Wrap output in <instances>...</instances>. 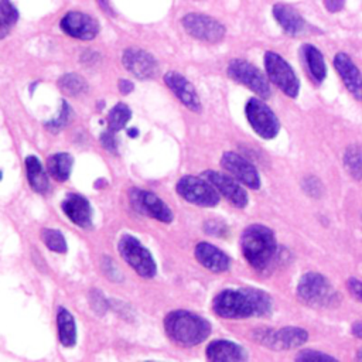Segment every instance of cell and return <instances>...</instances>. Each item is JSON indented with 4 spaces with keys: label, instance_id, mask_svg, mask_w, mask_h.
Returning a JSON list of instances; mask_svg holds the SVG:
<instances>
[{
    "label": "cell",
    "instance_id": "obj_1",
    "mask_svg": "<svg viewBox=\"0 0 362 362\" xmlns=\"http://www.w3.org/2000/svg\"><path fill=\"white\" fill-rule=\"evenodd\" d=\"M270 296L259 288L243 287L219 291L212 300L214 313L226 320H242L249 317H266L272 313Z\"/></svg>",
    "mask_w": 362,
    "mask_h": 362
},
{
    "label": "cell",
    "instance_id": "obj_2",
    "mask_svg": "<svg viewBox=\"0 0 362 362\" xmlns=\"http://www.w3.org/2000/svg\"><path fill=\"white\" fill-rule=\"evenodd\" d=\"M164 329L174 344L180 346H195L209 337L211 324L195 313L174 310L165 315Z\"/></svg>",
    "mask_w": 362,
    "mask_h": 362
},
{
    "label": "cell",
    "instance_id": "obj_3",
    "mask_svg": "<svg viewBox=\"0 0 362 362\" xmlns=\"http://www.w3.org/2000/svg\"><path fill=\"white\" fill-rule=\"evenodd\" d=\"M240 249L246 262L255 270H264L277 250L274 232L262 223L249 225L242 232Z\"/></svg>",
    "mask_w": 362,
    "mask_h": 362
},
{
    "label": "cell",
    "instance_id": "obj_4",
    "mask_svg": "<svg viewBox=\"0 0 362 362\" xmlns=\"http://www.w3.org/2000/svg\"><path fill=\"white\" fill-rule=\"evenodd\" d=\"M297 296L304 304L311 307H332L339 301L337 290L317 272H308L301 276L297 284Z\"/></svg>",
    "mask_w": 362,
    "mask_h": 362
},
{
    "label": "cell",
    "instance_id": "obj_5",
    "mask_svg": "<svg viewBox=\"0 0 362 362\" xmlns=\"http://www.w3.org/2000/svg\"><path fill=\"white\" fill-rule=\"evenodd\" d=\"M119 253L122 259L126 260V263L141 277L151 279L157 273L156 262L151 256V253L141 245V242L132 236V235H123L117 245Z\"/></svg>",
    "mask_w": 362,
    "mask_h": 362
},
{
    "label": "cell",
    "instance_id": "obj_6",
    "mask_svg": "<svg viewBox=\"0 0 362 362\" xmlns=\"http://www.w3.org/2000/svg\"><path fill=\"white\" fill-rule=\"evenodd\" d=\"M175 188L181 198L198 206H216L221 199L218 189L206 178L184 175L178 180Z\"/></svg>",
    "mask_w": 362,
    "mask_h": 362
},
{
    "label": "cell",
    "instance_id": "obj_7",
    "mask_svg": "<svg viewBox=\"0 0 362 362\" xmlns=\"http://www.w3.org/2000/svg\"><path fill=\"white\" fill-rule=\"evenodd\" d=\"M264 68L267 78L288 98H296L300 90V82L290 64L279 54L267 51L264 54Z\"/></svg>",
    "mask_w": 362,
    "mask_h": 362
},
{
    "label": "cell",
    "instance_id": "obj_8",
    "mask_svg": "<svg viewBox=\"0 0 362 362\" xmlns=\"http://www.w3.org/2000/svg\"><path fill=\"white\" fill-rule=\"evenodd\" d=\"M245 113L249 124L262 139H273L280 130V123L273 110L262 100V98H250L246 102Z\"/></svg>",
    "mask_w": 362,
    "mask_h": 362
},
{
    "label": "cell",
    "instance_id": "obj_9",
    "mask_svg": "<svg viewBox=\"0 0 362 362\" xmlns=\"http://www.w3.org/2000/svg\"><path fill=\"white\" fill-rule=\"evenodd\" d=\"M228 75L249 88L252 92L259 95L262 99H267L270 96V86L266 76L252 64L243 59H232L226 68Z\"/></svg>",
    "mask_w": 362,
    "mask_h": 362
},
{
    "label": "cell",
    "instance_id": "obj_10",
    "mask_svg": "<svg viewBox=\"0 0 362 362\" xmlns=\"http://www.w3.org/2000/svg\"><path fill=\"white\" fill-rule=\"evenodd\" d=\"M181 23L185 31L199 41L215 44L225 37L223 24L205 14L189 13L184 16Z\"/></svg>",
    "mask_w": 362,
    "mask_h": 362
},
{
    "label": "cell",
    "instance_id": "obj_11",
    "mask_svg": "<svg viewBox=\"0 0 362 362\" xmlns=\"http://www.w3.org/2000/svg\"><path fill=\"white\" fill-rule=\"evenodd\" d=\"M256 339L263 345L281 351V349H293L305 344L308 334L304 328L300 327H283L279 329H259Z\"/></svg>",
    "mask_w": 362,
    "mask_h": 362
},
{
    "label": "cell",
    "instance_id": "obj_12",
    "mask_svg": "<svg viewBox=\"0 0 362 362\" xmlns=\"http://www.w3.org/2000/svg\"><path fill=\"white\" fill-rule=\"evenodd\" d=\"M129 197H130V204L136 211L144 215H148L164 223H170L173 221V211L154 192L133 188L130 189Z\"/></svg>",
    "mask_w": 362,
    "mask_h": 362
},
{
    "label": "cell",
    "instance_id": "obj_13",
    "mask_svg": "<svg viewBox=\"0 0 362 362\" xmlns=\"http://www.w3.org/2000/svg\"><path fill=\"white\" fill-rule=\"evenodd\" d=\"M221 165L240 184L252 189H257L260 187V177L256 167L250 161H247L245 157L239 156L238 153H233V151L223 153L221 158Z\"/></svg>",
    "mask_w": 362,
    "mask_h": 362
},
{
    "label": "cell",
    "instance_id": "obj_14",
    "mask_svg": "<svg viewBox=\"0 0 362 362\" xmlns=\"http://www.w3.org/2000/svg\"><path fill=\"white\" fill-rule=\"evenodd\" d=\"M59 25L66 35L78 40H83V41L93 40L99 33L98 20L82 11L66 13L62 17Z\"/></svg>",
    "mask_w": 362,
    "mask_h": 362
},
{
    "label": "cell",
    "instance_id": "obj_15",
    "mask_svg": "<svg viewBox=\"0 0 362 362\" xmlns=\"http://www.w3.org/2000/svg\"><path fill=\"white\" fill-rule=\"evenodd\" d=\"M202 177L206 178L218 189V192L223 195L233 206L245 208L247 205V194L236 178L225 175L215 170L204 171Z\"/></svg>",
    "mask_w": 362,
    "mask_h": 362
},
{
    "label": "cell",
    "instance_id": "obj_16",
    "mask_svg": "<svg viewBox=\"0 0 362 362\" xmlns=\"http://www.w3.org/2000/svg\"><path fill=\"white\" fill-rule=\"evenodd\" d=\"M122 62L132 75L141 81L153 78L158 68L156 58L140 48H127L122 55Z\"/></svg>",
    "mask_w": 362,
    "mask_h": 362
},
{
    "label": "cell",
    "instance_id": "obj_17",
    "mask_svg": "<svg viewBox=\"0 0 362 362\" xmlns=\"http://www.w3.org/2000/svg\"><path fill=\"white\" fill-rule=\"evenodd\" d=\"M164 82L187 109L197 112V113L201 112L199 96H198L194 85L185 76H182L178 72L170 71L164 75Z\"/></svg>",
    "mask_w": 362,
    "mask_h": 362
},
{
    "label": "cell",
    "instance_id": "obj_18",
    "mask_svg": "<svg viewBox=\"0 0 362 362\" xmlns=\"http://www.w3.org/2000/svg\"><path fill=\"white\" fill-rule=\"evenodd\" d=\"M334 66L349 93L355 99L362 100V74L351 57L345 52H338L334 57Z\"/></svg>",
    "mask_w": 362,
    "mask_h": 362
},
{
    "label": "cell",
    "instance_id": "obj_19",
    "mask_svg": "<svg viewBox=\"0 0 362 362\" xmlns=\"http://www.w3.org/2000/svg\"><path fill=\"white\" fill-rule=\"evenodd\" d=\"M194 255L201 266H204L205 269L214 273H223L230 267L229 256L225 252H222L219 247L214 246L212 243L199 242L195 246Z\"/></svg>",
    "mask_w": 362,
    "mask_h": 362
},
{
    "label": "cell",
    "instance_id": "obj_20",
    "mask_svg": "<svg viewBox=\"0 0 362 362\" xmlns=\"http://www.w3.org/2000/svg\"><path fill=\"white\" fill-rule=\"evenodd\" d=\"M62 211L76 226L92 228V208L83 195L68 194L62 201Z\"/></svg>",
    "mask_w": 362,
    "mask_h": 362
},
{
    "label": "cell",
    "instance_id": "obj_21",
    "mask_svg": "<svg viewBox=\"0 0 362 362\" xmlns=\"http://www.w3.org/2000/svg\"><path fill=\"white\" fill-rule=\"evenodd\" d=\"M206 358L216 362H240L247 359V352L243 346L229 339H215L205 349Z\"/></svg>",
    "mask_w": 362,
    "mask_h": 362
},
{
    "label": "cell",
    "instance_id": "obj_22",
    "mask_svg": "<svg viewBox=\"0 0 362 362\" xmlns=\"http://www.w3.org/2000/svg\"><path fill=\"white\" fill-rule=\"evenodd\" d=\"M273 16L280 27L290 35H300L305 31L307 23L304 18L287 4H276L273 7Z\"/></svg>",
    "mask_w": 362,
    "mask_h": 362
},
{
    "label": "cell",
    "instance_id": "obj_23",
    "mask_svg": "<svg viewBox=\"0 0 362 362\" xmlns=\"http://www.w3.org/2000/svg\"><path fill=\"white\" fill-rule=\"evenodd\" d=\"M25 171H27V180L30 187L38 192L45 194L49 189V180L48 175L35 156H27L25 157Z\"/></svg>",
    "mask_w": 362,
    "mask_h": 362
},
{
    "label": "cell",
    "instance_id": "obj_24",
    "mask_svg": "<svg viewBox=\"0 0 362 362\" xmlns=\"http://www.w3.org/2000/svg\"><path fill=\"white\" fill-rule=\"evenodd\" d=\"M57 327H58V338L64 346H74L76 342V327L72 314L59 307L57 313Z\"/></svg>",
    "mask_w": 362,
    "mask_h": 362
},
{
    "label": "cell",
    "instance_id": "obj_25",
    "mask_svg": "<svg viewBox=\"0 0 362 362\" xmlns=\"http://www.w3.org/2000/svg\"><path fill=\"white\" fill-rule=\"evenodd\" d=\"M303 55L313 79L315 82H322L327 76V66L321 51L311 44H305L303 47Z\"/></svg>",
    "mask_w": 362,
    "mask_h": 362
},
{
    "label": "cell",
    "instance_id": "obj_26",
    "mask_svg": "<svg viewBox=\"0 0 362 362\" xmlns=\"http://www.w3.org/2000/svg\"><path fill=\"white\" fill-rule=\"evenodd\" d=\"M72 164H74V158H72L71 154H68V153H57V154H52L48 158L47 170H48L49 175L54 180L59 181V182H64L71 175Z\"/></svg>",
    "mask_w": 362,
    "mask_h": 362
},
{
    "label": "cell",
    "instance_id": "obj_27",
    "mask_svg": "<svg viewBox=\"0 0 362 362\" xmlns=\"http://www.w3.org/2000/svg\"><path fill=\"white\" fill-rule=\"evenodd\" d=\"M58 88L68 96H79L88 90V83L78 74H65L58 79Z\"/></svg>",
    "mask_w": 362,
    "mask_h": 362
},
{
    "label": "cell",
    "instance_id": "obj_28",
    "mask_svg": "<svg viewBox=\"0 0 362 362\" xmlns=\"http://www.w3.org/2000/svg\"><path fill=\"white\" fill-rule=\"evenodd\" d=\"M130 117H132L130 107L127 105L119 102L107 113V126L115 133L120 132L122 129H124V126L130 120Z\"/></svg>",
    "mask_w": 362,
    "mask_h": 362
},
{
    "label": "cell",
    "instance_id": "obj_29",
    "mask_svg": "<svg viewBox=\"0 0 362 362\" xmlns=\"http://www.w3.org/2000/svg\"><path fill=\"white\" fill-rule=\"evenodd\" d=\"M344 164L355 180L362 181V148L359 146H349L345 150Z\"/></svg>",
    "mask_w": 362,
    "mask_h": 362
},
{
    "label": "cell",
    "instance_id": "obj_30",
    "mask_svg": "<svg viewBox=\"0 0 362 362\" xmlns=\"http://www.w3.org/2000/svg\"><path fill=\"white\" fill-rule=\"evenodd\" d=\"M0 13H1V21H0V34L1 38H4L10 30L14 27V24L18 20V11L16 10V7L11 4L10 0H1V6H0Z\"/></svg>",
    "mask_w": 362,
    "mask_h": 362
},
{
    "label": "cell",
    "instance_id": "obj_31",
    "mask_svg": "<svg viewBox=\"0 0 362 362\" xmlns=\"http://www.w3.org/2000/svg\"><path fill=\"white\" fill-rule=\"evenodd\" d=\"M41 239L49 250L57 252V253H65L66 252V242H65L64 235L59 230L45 228V229L41 230Z\"/></svg>",
    "mask_w": 362,
    "mask_h": 362
},
{
    "label": "cell",
    "instance_id": "obj_32",
    "mask_svg": "<svg viewBox=\"0 0 362 362\" xmlns=\"http://www.w3.org/2000/svg\"><path fill=\"white\" fill-rule=\"evenodd\" d=\"M71 119H72V109H71V106L65 100H62V106H61V112H59L58 117L47 122L45 127L49 132L55 133V132L62 130L71 122Z\"/></svg>",
    "mask_w": 362,
    "mask_h": 362
},
{
    "label": "cell",
    "instance_id": "obj_33",
    "mask_svg": "<svg viewBox=\"0 0 362 362\" xmlns=\"http://www.w3.org/2000/svg\"><path fill=\"white\" fill-rule=\"evenodd\" d=\"M297 361H335L334 356L324 354L321 351H315V349H304L300 351L296 356Z\"/></svg>",
    "mask_w": 362,
    "mask_h": 362
},
{
    "label": "cell",
    "instance_id": "obj_34",
    "mask_svg": "<svg viewBox=\"0 0 362 362\" xmlns=\"http://www.w3.org/2000/svg\"><path fill=\"white\" fill-rule=\"evenodd\" d=\"M100 143H102V146H103L107 151L117 154V143H116L115 132H113V130L107 129L106 132H103V133L100 134Z\"/></svg>",
    "mask_w": 362,
    "mask_h": 362
},
{
    "label": "cell",
    "instance_id": "obj_35",
    "mask_svg": "<svg viewBox=\"0 0 362 362\" xmlns=\"http://www.w3.org/2000/svg\"><path fill=\"white\" fill-rule=\"evenodd\" d=\"M348 288L352 293L354 297H356L359 301H362V281L358 279H349L348 280Z\"/></svg>",
    "mask_w": 362,
    "mask_h": 362
},
{
    "label": "cell",
    "instance_id": "obj_36",
    "mask_svg": "<svg viewBox=\"0 0 362 362\" xmlns=\"http://www.w3.org/2000/svg\"><path fill=\"white\" fill-rule=\"evenodd\" d=\"M324 4H325V8L331 13H337L339 11L344 4H345V0H324Z\"/></svg>",
    "mask_w": 362,
    "mask_h": 362
},
{
    "label": "cell",
    "instance_id": "obj_37",
    "mask_svg": "<svg viewBox=\"0 0 362 362\" xmlns=\"http://www.w3.org/2000/svg\"><path fill=\"white\" fill-rule=\"evenodd\" d=\"M117 86H119V90H120V93H123V95H127V93H130L132 90H133V88H134V85H133V82H130L129 79H119V83H117Z\"/></svg>",
    "mask_w": 362,
    "mask_h": 362
},
{
    "label": "cell",
    "instance_id": "obj_38",
    "mask_svg": "<svg viewBox=\"0 0 362 362\" xmlns=\"http://www.w3.org/2000/svg\"><path fill=\"white\" fill-rule=\"evenodd\" d=\"M98 4H99V7H100L106 14H109V16H115V14H116L115 10L110 7L109 0H98Z\"/></svg>",
    "mask_w": 362,
    "mask_h": 362
},
{
    "label": "cell",
    "instance_id": "obj_39",
    "mask_svg": "<svg viewBox=\"0 0 362 362\" xmlns=\"http://www.w3.org/2000/svg\"><path fill=\"white\" fill-rule=\"evenodd\" d=\"M351 331H352V334H354L356 338H361V339H362V321L354 322L352 327H351Z\"/></svg>",
    "mask_w": 362,
    "mask_h": 362
},
{
    "label": "cell",
    "instance_id": "obj_40",
    "mask_svg": "<svg viewBox=\"0 0 362 362\" xmlns=\"http://www.w3.org/2000/svg\"><path fill=\"white\" fill-rule=\"evenodd\" d=\"M127 133H129L130 137H136V136H137V130H136V129H129Z\"/></svg>",
    "mask_w": 362,
    "mask_h": 362
},
{
    "label": "cell",
    "instance_id": "obj_41",
    "mask_svg": "<svg viewBox=\"0 0 362 362\" xmlns=\"http://www.w3.org/2000/svg\"><path fill=\"white\" fill-rule=\"evenodd\" d=\"M356 359H359V361H362V348L358 351V354H356Z\"/></svg>",
    "mask_w": 362,
    "mask_h": 362
}]
</instances>
